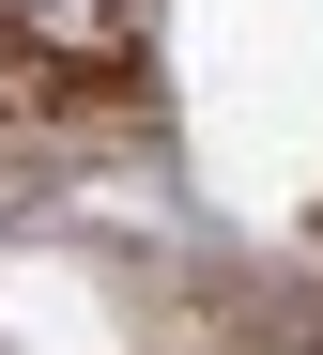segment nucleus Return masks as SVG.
I'll use <instances>...</instances> for the list:
<instances>
[{
  "instance_id": "f257e3e1",
  "label": "nucleus",
  "mask_w": 323,
  "mask_h": 355,
  "mask_svg": "<svg viewBox=\"0 0 323 355\" xmlns=\"http://www.w3.org/2000/svg\"><path fill=\"white\" fill-rule=\"evenodd\" d=\"M16 16H31L46 46H123V31L154 16V0H16Z\"/></svg>"
}]
</instances>
